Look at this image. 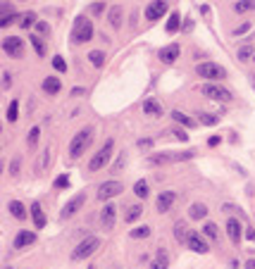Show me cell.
<instances>
[{
    "label": "cell",
    "instance_id": "obj_1",
    "mask_svg": "<svg viewBox=\"0 0 255 269\" xmlns=\"http://www.w3.org/2000/svg\"><path fill=\"white\" fill-rule=\"evenodd\" d=\"M91 141H93V127H84L81 131H77L74 138H72V143H69V155L77 160V158H81L86 153V148L91 145Z\"/></svg>",
    "mask_w": 255,
    "mask_h": 269
},
{
    "label": "cell",
    "instance_id": "obj_2",
    "mask_svg": "<svg viewBox=\"0 0 255 269\" xmlns=\"http://www.w3.org/2000/svg\"><path fill=\"white\" fill-rule=\"evenodd\" d=\"M98 248H100V238H98V236H86L84 241L72 250V260H74V262H81L86 257H91Z\"/></svg>",
    "mask_w": 255,
    "mask_h": 269
},
{
    "label": "cell",
    "instance_id": "obj_3",
    "mask_svg": "<svg viewBox=\"0 0 255 269\" xmlns=\"http://www.w3.org/2000/svg\"><path fill=\"white\" fill-rule=\"evenodd\" d=\"M196 74L200 79H210V81H222L227 79V69L217 62H200L196 67Z\"/></svg>",
    "mask_w": 255,
    "mask_h": 269
},
{
    "label": "cell",
    "instance_id": "obj_4",
    "mask_svg": "<svg viewBox=\"0 0 255 269\" xmlns=\"http://www.w3.org/2000/svg\"><path fill=\"white\" fill-rule=\"evenodd\" d=\"M112 150H114V141H105L103 143V148L93 155V160L88 162V169L91 172H98V169H103L108 162L112 160Z\"/></svg>",
    "mask_w": 255,
    "mask_h": 269
},
{
    "label": "cell",
    "instance_id": "obj_5",
    "mask_svg": "<svg viewBox=\"0 0 255 269\" xmlns=\"http://www.w3.org/2000/svg\"><path fill=\"white\" fill-rule=\"evenodd\" d=\"M91 38H93V24L86 17H77L74 31H72V41L74 43H88Z\"/></svg>",
    "mask_w": 255,
    "mask_h": 269
},
{
    "label": "cell",
    "instance_id": "obj_6",
    "mask_svg": "<svg viewBox=\"0 0 255 269\" xmlns=\"http://www.w3.org/2000/svg\"><path fill=\"white\" fill-rule=\"evenodd\" d=\"M124 190V186H122V181H117V179H110V181H105V184H100L98 186V200H112L114 195H119Z\"/></svg>",
    "mask_w": 255,
    "mask_h": 269
},
{
    "label": "cell",
    "instance_id": "obj_7",
    "mask_svg": "<svg viewBox=\"0 0 255 269\" xmlns=\"http://www.w3.org/2000/svg\"><path fill=\"white\" fill-rule=\"evenodd\" d=\"M203 95L210 98V100H229L231 98V93L224 86H220V83H205L203 86Z\"/></svg>",
    "mask_w": 255,
    "mask_h": 269
},
{
    "label": "cell",
    "instance_id": "obj_8",
    "mask_svg": "<svg viewBox=\"0 0 255 269\" xmlns=\"http://www.w3.org/2000/svg\"><path fill=\"white\" fill-rule=\"evenodd\" d=\"M2 50L7 55H12V57H22L24 55V41L19 36H7L2 41Z\"/></svg>",
    "mask_w": 255,
    "mask_h": 269
},
{
    "label": "cell",
    "instance_id": "obj_9",
    "mask_svg": "<svg viewBox=\"0 0 255 269\" xmlns=\"http://www.w3.org/2000/svg\"><path fill=\"white\" fill-rule=\"evenodd\" d=\"M165 12H167V0H153L145 7V19L148 22H158L160 17H165Z\"/></svg>",
    "mask_w": 255,
    "mask_h": 269
},
{
    "label": "cell",
    "instance_id": "obj_10",
    "mask_svg": "<svg viewBox=\"0 0 255 269\" xmlns=\"http://www.w3.org/2000/svg\"><path fill=\"white\" fill-rule=\"evenodd\" d=\"M84 203H86V193H77V195H74V198H72L64 207H62L60 217H62V219H69L72 215H77V212L81 210V205H84Z\"/></svg>",
    "mask_w": 255,
    "mask_h": 269
},
{
    "label": "cell",
    "instance_id": "obj_11",
    "mask_svg": "<svg viewBox=\"0 0 255 269\" xmlns=\"http://www.w3.org/2000/svg\"><path fill=\"white\" fill-rule=\"evenodd\" d=\"M174 203H176V193H174V190H162V193L158 195V203H155V205H158V212H162V215L170 212L172 207H174Z\"/></svg>",
    "mask_w": 255,
    "mask_h": 269
},
{
    "label": "cell",
    "instance_id": "obj_12",
    "mask_svg": "<svg viewBox=\"0 0 255 269\" xmlns=\"http://www.w3.org/2000/svg\"><path fill=\"white\" fill-rule=\"evenodd\" d=\"M186 245H189V250H193V253H200V255L210 250V248H207V241L200 236L198 231H191V234H189V238H186Z\"/></svg>",
    "mask_w": 255,
    "mask_h": 269
},
{
    "label": "cell",
    "instance_id": "obj_13",
    "mask_svg": "<svg viewBox=\"0 0 255 269\" xmlns=\"http://www.w3.org/2000/svg\"><path fill=\"white\" fill-rule=\"evenodd\" d=\"M19 19V15H17V10H12V5L10 2H2V7H0V27H10L12 22H17Z\"/></svg>",
    "mask_w": 255,
    "mask_h": 269
},
{
    "label": "cell",
    "instance_id": "obj_14",
    "mask_svg": "<svg viewBox=\"0 0 255 269\" xmlns=\"http://www.w3.org/2000/svg\"><path fill=\"white\" fill-rule=\"evenodd\" d=\"M241 222L239 219H234V217H229L227 219V236H229V241L234 243V245H239L241 243Z\"/></svg>",
    "mask_w": 255,
    "mask_h": 269
},
{
    "label": "cell",
    "instance_id": "obj_15",
    "mask_svg": "<svg viewBox=\"0 0 255 269\" xmlns=\"http://www.w3.org/2000/svg\"><path fill=\"white\" fill-rule=\"evenodd\" d=\"M100 222H103L105 229H112L114 226V222H117V207H114L112 203H108V205L100 210Z\"/></svg>",
    "mask_w": 255,
    "mask_h": 269
},
{
    "label": "cell",
    "instance_id": "obj_16",
    "mask_svg": "<svg viewBox=\"0 0 255 269\" xmlns=\"http://www.w3.org/2000/svg\"><path fill=\"white\" fill-rule=\"evenodd\" d=\"M143 114H148V117H153V119H158V117H162V105L155 100V98H148V100H143Z\"/></svg>",
    "mask_w": 255,
    "mask_h": 269
},
{
    "label": "cell",
    "instance_id": "obj_17",
    "mask_svg": "<svg viewBox=\"0 0 255 269\" xmlns=\"http://www.w3.org/2000/svg\"><path fill=\"white\" fill-rule=\"evenodd\" d=\"M150 269H170V257H167L165 248H158L155 257L150 260Z\"/></svg>",
    "mask_w": 255,
    "mask_h": 269
},
{
    "label": "cell",
    "instance_id": "obj_18",
    "mask_svg": "<svg viewBox=\"0 0 255 269\" xmlns=\"http://www.w3.org/2000/svg\"><path fill=\"white\" fill-rule=\"evenodd\" d=\"M31 243H36V234H33V231H19L17 238H15V248L22 250V248L31 245Z\"/></svg>",
    "mask_w": 255,
    "mask_h": 269
},
{
    "label": "cell",
    "instance_id": "obj_19",
    "mask_svg": "<svg viewBox=\"0 0 255 269\" xmlns=\"http://www.w3.org/2000/svg\"><path fill=\"white\" fill-rule=\"evenodd\" d=\"M176 57H179V46H176V43H172V46H167V48L160 50V60H162L165 64H172Z\"/></svg>",
    "mask_w": 255,
    "mask_h": 269
},
{
    "label": "cell",
    "instance_id": "obj_20",
    "mask_svg": "<svg viewBox=\"0 0 255 269\" xmlns=\"http://www.w3.org/2000/svg\"><path fill=\"white\" fill-rule=\"evenodd\" d=\"M31 219H33L36 229H43V226H46V215H43V210H41V203H33V205H31Z\"/></svg>",
    "mask_w": 255,
    "mask_h": 269
},
{
    "label": "cell",
    "instance_id": "obj_21",
    "mask_svg": "<svg viewBox=\"0 0 255 269\" xmlns=\"http://www.w3.org/2000/svg\"><path fill=\"white\" fill-rule=\"evenodd\" d=\"M60 88H62V81L57 79V77H48V79H43V91H46V93L55 95V93H60Z\"/></svg>",
    "mask_w": 255,
    "mask_h": 269
},
{
    "label": "cell",
    "instance_id": "obj_22",
    "mask_svg": "<svg viewBox=\"0 0 255 269\" xmlns=\"http://www.w3.org/2000/svg\"><path fill=\"white\" fill-rule=\"evenodd\" d=\"M170 117L174 119V122H176V124H184V127H189V129H191V127H196V122H193V119H191L189 114L179 112V110H172V112H170Z\"/></svg>",
    "mask_w": 255,
    "mask_h": 269
},
{
    "label": "cell",
    "instance_id": "obj_23",
    "mask_svg": "<svg viewBox=\"0 0 255 269\" xmlns=\"http://www.w3.org/2000/svg\"><path fill=\"white\" fill-rule=\"evenodd\" d=\"M108 22L112 24V29L122 27V7H119V5H112V7H110V12H108Z\"/></svg>",
    "mask_w": 255,
    "mask_h": 269
},
{
    "label": "cell",
    "instance_id": "obj_24",
    "mask_svg": "<svg viewBox=\"0 0 255 269\" xmlns=\"http://www.w3.org/2000/svg\"><path fill=\"white\" fill-rule=\"evenodd\" d=\"M189 217H191V219H205V217H207V205L193 203V205L189 207Z\"/></svg>",
    "mask_w": 255,
    "mask_h": 269
},
{
    "label": "cell",
    "instance_id": "obj_25",
    "mask_svg": "<svg viewBox=\"0 0 255 269\" xmlns=\"http://www.w3.org/2000/svg\"><path fill=\"white\" fill-rule=\"evenodd\" d=\"M174 238L179 243H186V238H189V234H186V222H184V219H179V222L174 224Z\"/></svg>",
    "mask_w": 255,
    "mask_h": 269
},
{
    "label": "cell",
    "instance_id": "obj_26",
    "mask_svg": "<svg viewBox=\"0 0 255 269\" xmlns=\"http://www.w3.org/2000/svg\"><path fill=\"white\" fill-rule=\"evenodd\" d=\"M10 215L15 217V219H27V210H24V205L19 200H12L10 203Z\"/></svg>",
    "mask_w": 255,
    "mask_h": 269
},
{
    "label": "cell",
    "instance_id": "obj_27",
    "mask_svg": "<svg viewBox=\"0 0 255 269\" xmlns=\"http://www.w3.org/2000/svg\"><path fill=\"white\" fill-rule=\"evenodd\" d=\"M203 234H205L210 241H217V238H220V229H217V224H215V222H205Z\"/></svg>",
    "mask_w": 255,
    "mask_h": 269
},
{
    "label": "cell",
    "instance_id": "obj_28",
    "mask_svg": "<svg viewBox=\"0 0 255 269\" xmlns=\"http://www.w3.org/2000/svg\"><path fill=\"white\" fill-rule=\"evenodd\" d=\"M17 22H19V27H22V29H31L38 19H36V15H33V12H24V15H19V19H17Z\"/></svg>",
    "mask_w": 255,
    "mask_h": 269
},
{
    "label": "cell",
    "instance_id": "obj_29",
    "mask_svg": "<svg viewBox=\"0 0 255 269\" xmlns=\"http://www.w3.org/2000/svg\"><path fill=\"white\" fill-rule=\"evenodd\" d=\"M88 60H91L93 67H103V64H105V53H103V50H91V53H88Z\"/></svg>",
    "mask_w": 255,
    "mask_h": 269
},
{
    "label": "cell",
    "instance_id": "obj_30",
    "mask_svg": "<svg viewBox=\"0 0 255 269\" xmlns=\"http://www.w3.org/2000/svg\"><path fill=\"white\" fill-rule=\"evenodd\" d=\"M181 27V17H179V12H172L170 15V22H167V33H174V31H176V29Z\"/></svg>",
    "mask_w": 255,
    "mask_h": 269
},
{
    "label": "cell",
    "instance_id": "obj_31",
    "mask_svg": "<svg viewBox=\"0 0 255 269\" xmlns=\"http://www.w3.org/2000/svg\"><path fill=\"white\" fill-rule=\"evenodd\" d=\"M31 46H33L36 55H41V57L46 55V43H43V38H41V36H36V33H33V36H31Z\"/></svg>",
    "mask_w": 255,
    "mask_h": 269
},
{
    "label": "cell",
    "instance_id": "obj_32",
    "mask_svg": "<svg viewBox=\"0 0 255 269\" xmlns=\"http://www.w3.org/2000/svg\"><path fill=\"white\" fill-rule=\"evenodd\" d=\"M253 57H255V48H253V46H241V48H239V60H241V62L253 60Z\"/></svg>",
    "mask_w": 255,
    "mask_h": 269
},
{
    "label": "cell",
    "instance_id": "obj_33",
    "mask_svg": "<svg viewBox=\"0 0 255 269\" xmlns=\"http://www.w3.org/2000/svg\"><path fill=\"white\" fill-rule=\"evenodd\" d=\"M234 10L236 12H251V10H255V0H239L234 5Z\"/></svg>",
    "mask_w": 255,
    "mask_h": 269
},
{
    "label": "cell",
    "instance_id": "obj_34",
    "mask_svg": "<svg viewBox=\"0 0 255 269\" xmlns=\"http://www.w3.org/2000/svg\"><path fill=\"white\" fill-rule=\"evenodd\" d=\"M134 193H136L141 200H143V198H148V181H145V179L136 181V184H134Z\"/></svg>",
    "mask_w": 255,
    "mask_h": 269
},
{
    "label": "cell",
    "instance_id": "obj_35",
    "mask_svg": "<svg viewBox=\"0 0 255 269\" xmlns=\"http://www.w3.org/2000/svg\"><path fill=\"white\" fill-rule=\"evenodd\" d=\"M17 117H19V103L12 100V103L7 105V122H17Z\"/></svg>",
    "mask_w": 255,
    "mask_h": 269
},
{
    "label": "cell",
    "instance_id": "obj_36",
    "mask_svg": "<svg viewBox=\"0 0 255 269\" xmlns=\"http://www.w3.org/2000/svg\"><path fill=\"white\" fill-rule=\"evenodd\" d=\"M141 212H143L141 205H131V207L127 210V222H129V224H131V222H136V219L141 217Z\"/></svg>",
    "mask_w": 255,
    "mask_h": 269
},
{
    "label": "cell",
    "instance_id": "obj_37",
    "mask_svg": "<svg viewBox=\"0 0 255 269\" xmlns=\"http://www.w3.org/2000/svg\"><path fill=\"white\" fill-rule=\"evenodd\" d=\"M200 124H207V127H215L217 122H220V117H215V114H207V112H200Z\"/></svg>",
    "mask_w": 255,
    "mask_h": 269
},
{
    "label": "cell",
    "instance_id": "obj_38",
    "mask_svg": "<svg viewBox=\"0 0 255 269\" xmlns=\"http://www.w3.org/2000/svg\"><path fill=\"white\" fill-rule=\"evenodd\" d=\"M150 231H153L150 226H139V229H134V231H131V238H148V236H150Z\"/></svg>",
    "mask_w": 255,
    "mask_h": 269
},
{
    "label": "cell",
    "instance_id": "obj_39",
    "mask_svg": "<svg viewBox=\"0 0 255 269\" xmlns=\"http://www.w3.org/2000/svg\"><path fill=\"white\" fill-rule=\"evenodd\" d=\"M33 33H36V36H48V33H50V27H48L46 22H36V24H33Z\"/></svg>",
    "mask_w": 255,
    "mask_h": 269
},
{
    "label": "cell",
    "instance_id": "obj_40",
    "mask_svg": "<svg viewBox=\"0 0 255 269\" xmlns=\"http://www.w3.org/2000/svg\"><path fill=\"white\" fill-rule=\"evenodd\" d=\"M38 136H41V129H38V127H33V129L29 131V138H27V141H29V145H31V148L38 143Z\"/></svg>",
    "mask_w": 255,
    "mask_h": 269
},
{
    "label": "cell",
    "instance_id": "obj_41",
    "mask_svg": "<svg viewBox=\"0 0 255 269\" xmlns=\"http://www.w3.org/2000/svg\"><path fill=\"white\" fill-rule=\"evenodd\" d=\"M48 162H50V148H46V150H43L41 162H38V169H46V167H48Z\"/></svg>",
    "mask_w": 255,
    "mask_h": 269
},
{
    "label": "cell",
    "instance_id": "obj_42",
    "mask_svg": "<svg viewBox=\"0 0 255 269\" xmlns=\"http://www.w3.org/2000/svg\"><path fill=\"white\" fill-rule=\"evenodd\" d=\"M19 167H22V160H19V158H15V160L10 162V174H12V176H17Z\"/></svg>",
    "mask_w": 255,
    "mask_h": 269
},
{
    "label": "cell",
    "instance_id": "obj_43",
    "mask_svg": "<svg viewBox=\"0 0 255 269\" xmlns=\"http://www.w3.org/2000/svg\"><path fill=\"white\" fill-rule=\"evenodd\" d=\"M53 67H55L60 74H62V72H67V64H64V60H62V57H55V60H53Z\"/></svg>",
    "mask_w": 255,
    "mask_h": 269
},
{
    "label": "cell",
    "instance_id": "obj_44",
    "mask_svg": "<svg viewBox=\"0 0 255 269\" xmlns=\"http://www.w3.org/2000/svg\"><path fill=\"white\" fill-rule=\"evenodd\" d=\"M248 31H251V22H246V24H241V27L234 29V33H236V36H241V33H248Z\"/></svg>",
    "mask_w": 255,
    "mask_h": 269
},
{
    "label": "cell",
    "instance_id": "obj_45",
    "mask_svg": "<svg viewBox=\"0 0 255 269\" xmlns=\"http://www.w3.org/2000/svg\"><path fill=\"white\" fill-rule=\"evenodd\" d=\"M10 86H12V74L2 72V88H10Z\"/></svg>",
    "mask_w": 255,
    "mask_h": 269
},
{
    "label": "cell",
    "instance_id": "obj_46",
    "mask_svg": "<svg viewBox=\"0 0 255 269\" xmlns=\"http://www.w3.org/2000/svg\"><path fill=\"white\" fill-rule=\"evenodd\" d=\"M172 134L176 136V138H179V141H189V136H186V131H184V129H174V131H172Z\"/></svg>",
    "mask_w": 255,
    "mask_h": 269
},
{
    "label": "cell",
    "instance_id": "obj_47",
    "mask_svg": "<svg viewBox=\"0 0 255 269\" xmlns=\"http://www.w3.org/2000/svg\"><path fill=\"white\" fill-rule=\"evenodd\" d=\"M55 186L57 189H64V186H67V176H60V179L55 181Z\"/></svg>",
    "mask_w": 255,
    "mask_h": 269
},
{
    "label": "cell",
    "instance_id": "obj_48",
    "mask_svg": "<svg viewBox=\"0 0 255 269\" xmlns=\"http://www.w3.org/2000/svg\"><path fill=\"white\" fill-rule=\"evenodd\" d=\"M124 155H127V153H122V155H119V160H117V164L112 167V172H117V169H119V167L124 164Z\"/></svg>",
    "mask_w": 255,
    "mask_h": 269
},
{
    "label": "cell",
    "instance_id": "obj_49",
    "mask_svg": "<svg viewBox=\"0 0 255 269\" xmlns=\"http://www.w3.org/2000/svg\"><path fill=\"white\" fill-rule=\"evenodd\" d=\"M100 12H103V2H96L93 5V15H100Z\"/></svg>",
    "mask_w": 255,
    "mask_h": 269
},
{
    "label": "cell",
    "instance_id": "obj_50",
    "mask_svg": "<svg viewBox=\"0 0 255 269\" xmlns=\"http://www.w3.org/2000/svg\"><path fill=\"white\" fill-rule=\"evenodd\" d=\"M181 29H184V31H191V29H193V22H191V19H186V22L181 24Z\"/></svg>",
    "mask_w": 255,
    "mask_h": 269
},
{
    "label": "cell",
    "instance_id": "obj_51",
    "mask_svg": "<svg viewBox=\"0 0 255 269\" xmlns=\"http://www.w3.org/2000/svg\"><path fill=\"white\" fill-rule=\"evenodd\" d=\"M246 236H248L251 241H255V231H253V229H246Z\"/></svg>",
    "mask_w": 255,
    "mask_h": 269
},
{
    "label": "cell",
    "instance_id": "obj_52",
    "mask_svg": "<svg viewBox=\"0 0 255 269\" xmlns=\"http://www.w3.org/2000/svg\"><path fill=\"white\" fill-rule=\"evenodd\" d=\"M210 145H220V136H212V138H210Z\"/></svg>",
    "mask_w": 255,
    "mask_h": 269
},
{
    "label": "cell",
    "instance_id": "obj_53",
    "mask_svg": "<svg viewBox=\"0 0 255 269\" xmlns=\"http://www.w3.org/2000/svg\"><path fill=\"white\" fill-rule=\"evenodd\" d=\"M246 269H255V260H246Z\"/></svg>",
    "mask_w": 255,
    "mask_h": 269
},
{
    "label": "cell",
    "instance_id": "obj_54",
    "mask_svg": "<svg viewBox=\"0 0 255 269\" xmlns=\"http://www.w3.org/2000/svg\"><path fill=\"white\" fill-rule=\"evenodd\" d=\"M139 145H141V148H148V145H153V141H139Z\"/></svg>",
    "mask_w": 255,
    "mask_h": 269
},
{
    "label": "cell",
    "instance_id": "obj_55",
    "mask_svg": "<svg viewBox=\"0 0 255 269\" xmlns=\"http://www.w3.org/2000/svg\"><path fill=\"white\" fill-rule=\"evenodd\" d=\"M253 62H255V57H253Z\"/></svg>",
    "mask_w": 255,
    "mask_h": 269
},
{
    "label": "cell",
    "instance_id": "obj_56",
    "mask_svg": "<svg viewBox=\"0 0 255 269\" xmlns=\"http://www.w3.org/2000/svg\"><path fill=\"white\" fill-rule=\"evenodd\" d=\"M91 269H93V267H91Z\"/></svg>",
    "mask_w": 255,
    "mask_h": 269
}]
</instances>
